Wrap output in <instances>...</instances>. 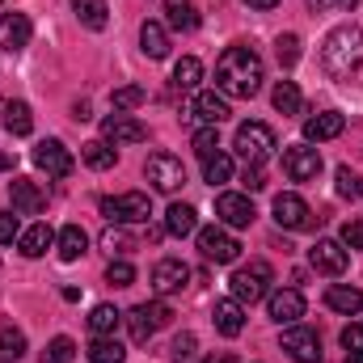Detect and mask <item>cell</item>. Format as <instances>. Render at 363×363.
Instances as JSON below:
<instances>
[{"label": "cell", "instance_id": "6da1fadb", "mask_svg": "<svg viewBox=\"0 0 363 363\" xmlns=\"http://www.w3.org/2000/svg\"><path fill=\"white\" fill-rule=\"evenodd\" d=\"M216 85L224 97H258L262 93V60L254 47L237 43L216 60Z\"/></svg>", "mask_w": 363, "mask_h": 363}, {"label": "cell", "instance_id": "7a4b0ae2", "mask_svg": "<svg viewBox=\"0 0 363 363\" xmlns=\"http://www.w3.org/2000/svg\"><path fill=\"white\" fill-rule=\"evenodd\" d=\"M359 64H363V30L351 26V21L347 26H334L325 34V43H321V68H325V77L347 81Z\"/></svg>", "mask_w": 363, "mask_h": 363}, {"label": "cell", "instance_id": "3957f363", "mask_svg": "<svg viewBox=\"0 0 363 363\" xmlns=\"http://www.w3.org/2000/svg\"><path fill=\"white\" fill-rule=\"evenodd\" d=\"M271 262H250V267H241V271L228 279V287H233V300H241V304H258V300H267L271 296Z\"/></svg>", "mask_w": 363, "mask_h": 363}, {"label": "cell", "instance_id": "277c9868", "mask_svg": "<svg viewBox=\"0 0 363 363\" xmlns=\"http://www.w3.org/2000/svg\"><path fill=\"white\" fill-rule=\"evenodd\" d=\"M174 321V308L165 304V300H152V304H135L131 313H127V330H131V342H148L157 330H165Z\"/></svg>", "mask_w": 363, "mask_h": 363}, {"label": "cell", "instance_id": "5b68a950", "mask_svg": "<svg viewBox=\"0 0 363 363\" xmlns=\"http://www.w3.org/2000/svg\"><path fill=\"white\" fill-rule=\"evenodd\" d=\"M101 216L110 224H144L152 216V199L140 194V190H127V194H114V199H101Z\"/></svg>", "mask_w": 363, "mask_h": 363}, {"label": "cell", "instance_id": "8992f818", "mask_svg": "<svg viewBox=\"0 0 363 363\" xmlns=\"http://www.w3.org/2000/svg\"><path fill=\"white\" fill-rule=\"evenodd\" d=\"M237 152L245 165H262L274 152V131L267 123H241L237 127Z\"/></svg>", "mask_w": 363, "mask_h": 363}, {"label": "cell", "instance_id": "52a82bcc", "mask_svg": "<svg viewBox=\"0 0 363 363\" xmlns=\"http://www.w3.org/2000/svg\"><path fill=\"white\" fill-rule=\"evenodd\" d=\"M199 250L207 262H237L241 258V241L224 228V224H211V228H199Z\"/></svg>", "mask_w": 363, "mask_h": 363}, {"label": "cell", "instance_id": "ba28073f", "mask_svg": "<svg viewBox=\"0 0 363 363\" xmlns=\"http://www.w3.org/2000/svg\"><path fill=\"white\" fill-rule=\"evenodd\" d=\"M144 178L152 182V190H161V194H178L182 182H186V169H182L178 157H169V152H152L148 165H144Z\"/></svg>", "mask_w": 363, "mask_h": 363}, {"label": "cell", "instance_id": "9c48e42d", "mask_svg": "<svg viewBox=\"0 0 363 363\" xmlns=\"http://www.w3.org/2000/svg\"><path fill=\"white\" fill-rule=\"evenodd\" d=\"M274 224H279V228H296V233H300V228H317V224H321V216H313V211H308V203H304L300 194H291V190H287V194H279V199H274Z\"/></svg>", "mask_w": 363, "mask_h": 363}, {"label": "cell", "instance_id": "30bf717a", "mask_svg": "<svg viewBox=\"0 0 363 363\" xmlns=\"http://www.w3.org/2000/svg\"><path fill=\"white\" fill-rule=\"evenodd\" d=\"M283 351L296 363H321V338L308 325H287L283 330Z\"/></svg>", "mask_w": 363, "mask_h": 363}, {"label": "cell", "instance_id": "8fae6325", "mask_svg": "<svg viewBox=\"0 0 363 363\" xmlns=\"http://www.w3.org/2000/svg\"><path fill=\"white\" fill-rule=\"evenodd\" d=\"M283 174L291 182H313L321 174V152L308 148V144H296V148H283Z\"/></svg>", "mask_w": 363, "mask_h": 363}, {"label": "cell", "instance_id": "7c38bea8", "mask_svg": "<svg viewBox=\"0 0 363 363\" xmlns=\"http://www.w3.org/2000/svg\"><path fill=\"white\" fill-rule=\"evenodd\" d=\"M216 216H220L224 228H250L258 211H254V199H250V194H233V190H228V194L216 199Z\"/></svg>", "mask_w": 363, "mask_h": 363}, {"label": "cell", "instance_id": "4fadbf2b", "mask_svg": "<svg viewBox=\"0 0 363 363\" xmlns=\"http://www.w3.org/2000/svg\"><path fill=\"white\" fill-rule=\"evenodd\" d=\"M308 267L317 274H330V279H338V274L347 271V245L342 241H330V237H321L313 250H308Z\"/></svg>", "mask_w": 363, "mask_h": 363}, {"label": "cell", "instance_id": "5bb4252c", "mask_svg": "<svg viewBox=\"0 0 363 363\" xmlns=\"http://www.w3.org/2000/svg\"><path fill=\"white\" fill-rule=\"evenodd\" d=\"M9 203H13L17 216H38L47 207V190L30 178H13L9 182Z\"/></svg>", "mask_w": 363, "mask_h": 363}, {"label": "cell", "instance_id": "9a60e30c", "mask_svg": "<svg viewBox=\"0 0 363 363\" xmlns=\"http://www.w3.org/2000/svg\"><path fill=\"white\" fill-rule=\"evenodd\" d=\"M101 140L106 144H144L148 140V127L140 118H131V114H110L101 123Z\"/></svg>", "mask_w": 363, "mask_h": 363}, {"label": "cell", "instance_id": "2e32d148", "mask_svg": "<svg viewBox=\"0 0 363 363\" xmlns=\"http://www.w3.org/2000/svg\"><path fill=\"white\" fill-rule=\"evenodd\" d=\"M228 114H233V110H228V97L216 93V89H199L194 101H190V118H199V123H207V127H220Z\"/></svg>", "mask_w": 363, "mask_h": 363}, {"label": "cell", "instance_id": "e0dca14e", "mask_svg": "<svg viewBox=\"0 0 363 363\" xmlns=\"http://www.w3.org/2000/svg\"><path fill=\"white\" fill-rule=\"evenodd\" d=\"M190 283V267L182 262V258H161L157 267H152V291L157 296H174Z\"/></svg>", "mask_w": 363, "mask_h": 363}, {"label": "cell", "instance_id": "ac0fdd59", "mask_svg": "<svg viewBox=\"0 0 363 363\" xmlns=\"http://www.w3.org/2000/svg\"><path fill=\"white\" fill-rule=\"evenodd\" d=\"M34 165H38V169H47L51 178H68L77 161H72V152H68L60 140H43V144L34 148Z\"/></svg>", "mask_w": 363, "mask_h": 363}, {"label": "cell", "instance_id": "d6986e66", "mask_svg": "<svg viewBox=\"0 0 363 363\" xmlns=\"http://www.w3.org/2000/svg\"><path fill=\"white\" fill-rule=\"evenodd\" d=\"M267 313H271V321H279V325H296V321L304 317V296H300L296 287L271 291V296H267Z\"/></svg>", "mask_w": 363, "mask_h": 363}, {"label": "cell", "instance_id": "ffe728a7", "mask_svg": "<svg viewBox=\"0 0 363 363\" xmlns=\"http://www.w3.org/2000/svg\"><path fill=\"white\" fill-rule=\"evenodd\" d=\"M30 34H34V26H30L26 13H4L0 17V51L17 55L21 47H30Z\"/></svg>", "mask_w": 363, "mask_h": 363}, {"label": "cell", "instance_id": "44dd1931", "mask_svg": "<svg viewBox=\"0 0 363 363\" xmlns=\"http://www.w3.org/2000/svg\"><path fill=\"white\" fill-rule=\"evenodd\" d=\"M342 127H347V118H342L338 110H321V114H313V118L304 123V140H308V144H325V140H338Z\"/></svg>", "mask_w": 363, "mask_h": 363}, {"label": "cell", "instance_id": "7402d4cb", "mask_svg": "<svg viewBox=\"0 0 363 363\" xmlns=\"http://www.w3.org/2000/svg\"><path fill=\"white\" fill-rule=\"evenodd\" d=\"M211 321H216V330H220L224 338H237V334L245 330V304H241V300H216Z\"/></svg>", "mask_w": 363, "mask_h": 363}, {"label": "cell", "instance_id": "603a6c76", "mask_svg": "<svg viewBox=\"0 0 363 363\" xmlns=\"http://www.w3.org/2000/svg\"><path fill=\"white\" fill-rule=\"evenodd\" d=\"M55 250H60V262H77L89 250V233L81 224H64L60 237H55Z\"/></svg>", "mask_w": 363, "mask_h": 363}, {"label": "cell", "instance_id": "cb8c5ba5", "mask_svg": "<svg viewBox=\"0 0 363 363\" xmlns=\"http://www.w3.org/2000/svg\"><path fill=\"white\" fill-rule=\"evenodd\" d=\"M325 304H330L334 313H342V317H359L363 291L359 287H351V283H334V287L325 291Z\"/></svg>", "mask_w": 363, "mask_h": 363}, {"label": "cell", "instance_id": "d4e9b609", "mask_svg": "<svg viewBox=\"0 0 363 363\" xmlns=\"http://www.w3.org/2000/svg\"><path fill=\"white\" fill-rule=\"evenodd\" d=\"M140 47H144L148 60H165L169 55V30L161 21H144L140 26Z\"/></svg>", "mask_w": 363, "mask_h": 363}, {"label": "cell", "instance_id": "484cf974", "mask_svg": "<svg viewBox=\"0 0 363 363\" xmlns=\"http://www.w3.org/2000/svg\"><path fill=\"white\" fill-rule=\"evenodd\" d=\"M51 245H55V233H51L47 224H34V228H26V233L17 237V250H21V258H43Z\"/></svg>", "mask_w": 363, "mask_h": 363}, {"label": "cell", "instance_id": "4316f807", "mask_svg": "<svg viewBox=\"0 0 363 363\" xmlns=\"http://www.w3.org/2000/svg\"><path fill=\"white\" fill-rule=\"evenodd\" d=\"M194 228H199V216H194L190 203H174V207L165 211V233H169V237H190Z\"/></svg>", "mask_w": 363, "mask_h": 363}, {"label": "cell", "instance_id": "83f0119b", "mask_svg": "<svg viewBox=\"0 0 363 363\" xmlns=\"http://www.w3.org/2000/svg\"><path fill=\"white\" fill-rule=\"evenodd\" d=\"M199 81H203V64L194 55H182L178 64H174V89L199 93Z\"/></svg>", "mask_w": 363, "mask_h": 363}, {"label": "cell", "instance_id": "f1b7e54d", "mask_svg": "<svg viewBox=\"0 0 363 363\" xmlns=\"http://www.w3.org/2000/svg\"><path fill=\"white\" fill-rule=\"evenodd\" d=\"M4 131L9 135H30L34 131V114H30L26 101H9L4 106Z\"/></svg>", "mask_w": 363, "mask_h": 363}, {"label": "cell", "instance_id": "f546056e", "mask_svg": "<svg viewBox=\"0 0 363 363\" xmlns=\"http://www.w3.org/2000/svg\"><path fill=\"white\" fill-rule=\"evenodd\" d=\"M85 355H89V363H123V359H127V351L118 347V338H114V334H101V338H93Z\"/></svg>", "mask_w": 363, "mask_h": 363}, {"label": "cell", "instance_id": "4dcf8cb0", "mask_svg": "<svg viewBox=\"0 0 363 363\" xmlns=\"http://www.w3.org/2000/svg\"><path fill=\"white\" fill-rule=\"evenodd\" d=\"M81 161H85L89 169H114L118 152H114V144H106V140H89V144L81 148Z\"/></svg>", "mask_w": 363, "mask_h": 363}, {"label": "cell", "instance_id": "1f68e13d", "mask_svg": "<svg viewBox=\"0 0 363 363\" xmlns=\"http://www.w3.org/2000/svg\"><path fill=\"white\" fill-rule=\"evenodd\" d=\"M72 9H77V17H81V26H89V30H106V0H72Z\"/></svg>", "mask_w": 363, "mask_h": 363}, {"label": "cell", "instance_id": "d6a6232c", "mask_svg": "<svg viewBox=\"0 0 363 363\" xmlns=\"http://www.w3.org/2000/svg\"><path fill=\"white\" fill-rule=\"evenodd\" d=\"M118 321H123V313H118L114 304H97V308L89 313L93 338H101V334H114V330H118Z\"/></svg>", "mask_w": 363, "mask_h": 363}, {"label": "cell", "instance_id": "836d02e7", "mask_svg": "<svg viewBox=\"0 0 363 363\" xmlns=\"http://www.w3.org/2000/svg\"><path fill=\"white\" fill-rule=\"evenodd\" d=\"M21 355H26V334L17 325H0V359L17 363Z\"/></svg>", "mask_w": 363, "mask_h": 363}, {"label": "cell", "instance_id": "e575fe53", "mask_svg": "<svg viewBox=\"0 0 363 363\" xmlns=\"http://www.w3.org/2000/svg\"><path fill=\"white\" fill-rule=\"evenodd\" d=\"M271 101H274L279 114H300V89H296V81H279L271 93Z\"/></svg>", "mask_w": 363, "mask_h": 363}, {"label": "cell", "instance_id": "d590c367", "mask_svg": "<svg viewBox=\"0 0 363 363\" xmlns=\"http://www.w3.org/2000/svg\"><path fill=\"white\" fill-rule=\"evenodd\" d=\"M203 178L211 182V186H224V182L233 178V157L228 152H216L211 161H203Z\"/></svg>", "mask_w": 363, "mask_h": 363}, {"label": "cell", "instance_id": "8d00e7d4", "mask_svg": "<svg viewBox=\"0 0 363 363\" xmlns=\"http://www.w3.org/2000/svg\"><path fill=\"white\" fill-rule=\"evenodd\" d=\"M144 97H148V93L140 89V85H123V89L110 93V106H114V114H127V110H135Z\"/></svg>", "mask_w": 363, "mask_h": 363}, {"label": "cell", "instance_id": "74e56055", "mask_svg": "<svg viewBox=\"0 0 363 363\" xmlns=\"http://www.w3.org/2000/svg\"><path fill=\"white\" fill-rule=\"evenodd\" d=\"M77 359V342H72V338H64V334H60V338H51V342H47V351H43V363H72Z\"/></svg>", "mask_w": 363, "mask_h": 363}, {"label": "cell", "instance_id": "f35d334b", "mask_svg": "<svg viewBox=\"0 0 363 363\" xmlns=\"http://www.w3.org/2000/svg\"><path fill=\"white\" fill-rule=\"evenodd\" d=\"M194 152H199V161H211L220 152V131L216 127H199L194 131Z\"/></svg>", "mask_w": 363, "mask_h": 363}, {"label": "cell", "instance_id": "ab89813d", "mask_svg": "<svg viewBox=\"0 0 363 363\" xmlns=\"http://www.w3.org/2000/svg\"><path fill=\"white\" fill-rule=\"evenodd\" d=\"M165 13H169V30H182V34L199 30V13H194L190 4H178V9H165Z\"/></svg>", "mask_w": 363, "mask_h": 363}, {"label": "cell", "instance_id": "60d3db41", "mask_svg": "<svg viewBox=\"0 0 363 363\" xmlns=\"http://www.w3.org/2000/svg\"><path fill=\"white\" fill-rule=\"evenodd\" d=\"M274 55H279L283 68H296V60H300V38H296V34H283V38L274 43Z\"/></svg>", "mask_w": 363, "mask_h": 363}, {"label": "cell", "instance_id": "b9f144b4", "mask_svg": "<svg viewBox=\"0 0 363 363\" xmlns=\"http://www.w3.org/2000/svg\"><path fill=\"white\" fill-rule=\"evenodd\" d=\"M106 283H110V287H131V283H135V267L123 262V258L110 262V267H106Z\"/></svg>", "mask_w": 363, "mask_h": 363}, {"label": "cell", "instance_id": "7bdbcfd3", "mask_svg": "<svg viewBox=\"0 0 363 363\" xmlns=\"http://www.w3.org/2000/svg\"><path fill=\"white\" fill-rule=\"evenodd\" d=\"M338 194H342V199H351V203L363 199V178H359V174H351L347 165L338 169Z\"/></svg>", "mask_w": 363, "mask_h": 363}, {"label": "cell", "instance_id": "ee69618b", "mask_svg": "<svg viewBox=\"0 0 363 363\" xmlns=\"http://www.w3.org/2000/svg\"><path fill=\"white\" fill-rule=\"evenodd\" d=\"M101 245H106L110 254H131V245H135V241H131V237L123 233V224H114V228H106V237H101Z\"/></svg>", "mask_w": 363, "mask_h": 363}, {"label": "cell", "instance_id": "f6af8a7d", "mask_svg": "<svg viewBox=\"0 0 363 363\" xmlns=\"http://www.w3.org/2000/svg\"><path fill=\"white\" fill-rule=\"evenodd\" d=\"M342 347H347V355H363V321H351L342 330Z\"/></svg>", "mask_w": 363, "mask_h": 363}, {"label": "cell", "instance_id": "bcb514c9", "mask_svg": "<svg viewBox=\"0 0 363 363\" xmlns=\"http://www.w3.org/2000/svg\"><path fill=\"white\" fill-rule=\"evenodd\" d=\"M190 355H194V334H178V338H174V347H169V359H190Z\"/></svg>", "mask_w": 363, "mask_h": 363}, {"label": "cell", "instance_id": "7dc6e473", "mask_svg": "<svg viewBox=\"0 0 363 363\" xmlns=\"http://www.w3.org/2000/svg\"><path fill=\"white\" fill-rule=\"evenodd\" d=\"M21 237V228H17V216L9 211V216H0V245H13Z\"/></svg>", "mask_w": 363, "mask_h": 363}, {"label": "cell", "instance_id": "c3c4849f", "mask_svg": "<svg viewBox=\"0 0 363 363\" xmlns=\"http://www.w3.org/2000/svg\"><path fill=\"white\" fill-rule=\"evenodd\" d=\"M342 245L363 250V220H347V228H342Z\"/></svg>", "mask_w": 363, "mask_h": 363}, {"label": "cell", "instance_id": "681fc988", "mask_svg": "<svg viewBox=\"0 0 363 363\" xmlns=\"http://www.w3.org/2000/svg\"><path fill=\"white\" fill-rule=\"evenodd\" d=\"M245 190H262L267 186V178H262V165H245Z\"/></svg>", "mask_w": 363, "mask_h": 363}, {"label": "cell", "instance_id": "f907efd6", "mask_svg": "<svg viewBox=\"0 0 363 363\" xmlns=\"http://www.w3.org/2000/svg\"><path fill=\"white\" fill-rule=\"evenodd\" d=\"M359 0H308L313 13H325V9H355Z\"/></svg>", "mask_w": 363, "mask_h": 363}, {"label": "cell", "instance_id": "816d5d0a", "mask_svg": "<svg viewBox=\"0 0 363 363\" xmlns=\"http://www.w3.org/2000/svg\"><path fill=\"white\" fill-rule=\"evenodd\" d=\"M72 118L85 123V118H89V101H77V106H72Z\"/></svg>", "mask_w": 363, "mask_h": 363}, {"label": "cell", "instance_id": "f5cc1de1", "mask_svg": "<svg viewBox=\"0 0 363 363\" xmlns=\"http://www.w3.org/2000/svg\"><path fill=\"white\" fill-rule=\"evenodd\" d=\"M245 4H250V9H279L283 0H245Z\"/></svg>", "mask_w": 363, "mask_h": 363}, {"label": "cell", "instance_id": "db71d44e", "mask_svg": "<svg viewBox=\"0 0 363 363\" xmlns=\"http://www.w3.org/2000/svg\"><path fill=\"white\" fill-rule=\"evenodd\" d=\"M4 169H13V157H9V152H0V174H4Z\"/></svg>", "mask_w": 363, "mask_h": 363}, {"label": "cell", "instance_id": "11a10c76", "mask_svg": "<svg viewBox=\"0 0 363 363\" xmlns=\"http://www.w3.org/2000/svg\"><path fill=\"white\" fill-rule=\"evenodd\" d=\"M203 363H228V355H211V359H203Z\"/></svg>", "mask_w": 363, "mask_h": 363}, {"label": "cell", "instance_id": "9f6ffc18", "mask_svg": "<svg viewBox=\"0 0 363 363\" xmlns=\"http://www.w3.org/2000/svg\"><path fill=\"white\" fill-rule=\"evenodd\" d=\"M178 4H190V0H165V9H178Z\"/></svg>", "mask_w": 363, "mask_h": 363}, {"label": "cell", "instance_id": "6f0895ef", "mask_svg": "<svg viewBox=\"0 0 363 363\" xmlns=\"http://www.w3.org/2000/svg\"><path fill=\"white\" fill-rule=\"evenodd\" d=\"M347 363H363V355H347Z\"/></svg>", "mask_w": 363, "mask_h": 363}, {"label": "cell", "instance_id": "680465c9", "mask_svg": "<svg viewBox=\"0 0 363 363\" xmlns=\"http://www.w3.org/2000/svg\"><path fill=\"white\" fill-rule=\"evenodd\" d=\"M0 363H9V359H0Z\"/></svg>", "mask_w": 363, "mask_h": 363}, {"label": "cell", "instance_id": "91938a15", "mask_svg": "<svg viewBox=\"0 0 363 363\" xmlns=\"http://www.w3.org/2000/svg\"><path fill=\"white\" fill-rule=\"evenodd\" d=\"M0 4H4V0H0Z\"/></svg>", "mask_w": 363, "mask_h": 363}]
</instances>
